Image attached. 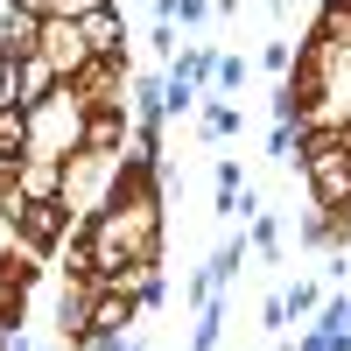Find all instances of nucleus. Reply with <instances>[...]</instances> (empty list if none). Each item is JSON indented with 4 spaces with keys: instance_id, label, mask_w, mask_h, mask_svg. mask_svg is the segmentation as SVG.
Listing matches in <instances>:
<instances>
[{
    "instance_id": "1",
    "label": "nucleus",
    "mask_w": 351,
    "mask_h": 351,
    "mask_svg": "<svg viewBox=\"0 0 351 351\" xmlns=\"http://www.w3.org/2000/svg\"><path fill=\"white\" fill-rule=\"evenodd\" d=\"M84 120H92V106H84L71 84H56V92L28 112V148H49V155H77L84 148Z\"/></svg>"
},
{
    "instance_id": "15",
    "label": "nucleus",
    "mask_w": 351,
    "mask_h": 351,
    "mask_svg": "<svg viewBox=\"0 0 351 351\" xmlns=\"http://www.w3.org/2000/svg\"><path fill=\"white\" fill-rule=\"evenodd\" d=\"M253 253L281 260V225H274V218H253Z\"/></svg>"
},
{
    "instance_id": "14",
    "label": "nucleus",
    "mask_w": 351,
    "mask_h": 351,
    "mask_svg": "<svg viewBox=\"0 0 351 351\" xmlns=\"http://www.w3.org/2000/svg\"><path fill=\"white\" fill-rule=\"evenodd\" d=\"M239 190H246L239 162H218V211H232V204H239Z\"/></svg>"
},
{
    "instance_id": "4",
    "label": "nucleus",
    "mask_w": 351,
    "mask_h": 351,
    "mask_svg": "<svg viewBox=\"0 0 351 351\" xmlns=\"http://www.w3.org/2000/svg\"><path fill=\"white\" fill-rule=\"evenodd\" d=\"M134 324H141V295L99 281V295H92V337H127Z\"/></svg>"
},
{
    "instance_id": "9",
    "label": "nucleus",
    "mask_w": 351,
    "mask_h": 351,
    "mask_svg": "<svg viewBox=\"0 0 351 351\" xmlns=\"http://www.w3.org/2000/svg\"><path fill=\"white\" fill-rule=\"evenodd\" d=\"M77 28H84V43H92V56H127V21H120L112 0H106V8H92Z\"/></svg>"
},
{
    "instance_id": "24",
    "label": "nucleus",
    "mask_w": 351,
    "mask_h": 351,
    "mask_svg": "<svg viewBox=\"0 0 351 351\" xmlns=\"http://www.w3.org/2000/svg\"><path fill=\"white\" fill-rule=\"evenodd\" d=\"M14 351H43V344H21V337H14Z\"/></svg>"
},
{
    "instance_id": "5",
    "label": "nucleus",
    "mask_w": 351,
    "mask_h": 351,
    "mask_svg": "<svg viewBox=\"0 0 351 351\" xmlns=\"http://www.w3.org/2000/svg\"><path fill=\"white\" fill-rule=\"evenodd\" d=\"M127 141H134V127H127V106H92V120H84V155L120 162V155H127Z\"/></svg>"
},
{
    "instance_id": "11",
    "label": "nucleus",
    "mask_w": 351,
    "mask_h": 351,
    "mask_svg": "<svg viewBox=\"0 0 351 351\" xmlns=\"http://www.w3.org/2000/svg\"><path fill=\"white\" fill-rule=\"evenodd\" d=\"M176 71H183L190 84H211V71H218V56L204 49V43H183V64H176Z\"/></svg>"
},
{
    "instance_id": "13",
    "label": "nucleus",
    "mask_w": 351,
    "mask_h": 351,
    "mask_svg": "<svg viewBox=\"0 0 351 351\" xmlns=\"http://www.w3.org/2000/svg\"><path fill=\"white\" fill-rule=\"evenodd\" d=\"M281 302H288V316H309V309H324V288H316V281H295Z\"/></svg>"
},
{
    "instance_id": "22",
    "label": "nucleus",
    "mask_w": 351,
    "mask_h": 351,
    "mask_svg": "<svg viewBox=\"0 0 351 351\" xmlns=\"http://www.w3.org/2000/svg\"><path fill=\"white\" fill-rule=\"evenodd\" d=\"M211 14H239V0H211Z\"/></svg>"
},
{
    "instance_id": "7",
    "label": "nucleus",
    "mask_w": 351,
    "mask_h": 351,
    "mask_svg": "<svg viewBox=\"0 0 351 351\" xmlns=\"http://www.w3.org/2000/svg\"><path fill=\"white\" fill-rule=\"evenodd\" d=\"M56 84H64V77H56V64H49L43 49H36V56H21V64H14V106H21V112H36V106L56 92Z\"/></svg>"
},
{
    "instance_id": "23",
    "label": "nucleus",
    "mask_w": 351,
    "mask_h": 351,
    "mask_svg": "<svg viewBox=\"0 0 351 351\" xmlns=\"http://www.w3.org/2000/svg\"><path fill=\"white\" fill-rule=\"evenodd\" d=\"M330 351H351V337H330Z\"/></svg>"
},
{
    "instance_id": "12",
    "label": "nucleus",
    "mask_w": 351,
    "mask_h": 351,
    "mask_svg": "<svg viewBox=\"0 0 351 351\" xmlns=\"http://www.w3.org/2000/svg\"><path fill=\"white\" fill-rule=\"evenodd\" d=\"M246 84V56H218V71H211V92H239Z\"/></svg>"
},
{
    "instance_id": "16",
    "label": "nucleus",
    "mask_w": 351,
    "mask_h": 351,
    "mask_svg": "<svg viewBox=\"0 0 351 351\" xmlns=\"http://www.w3.org/2000/svg\"><path fill=\"white\" fill-rule=\"evenodd\" d=\"M92 8H106V0H49V14H71V21H84Z\"/></svg>"
},
{
    "instance_id": "20",
    "label": "nucleus",
    "mask_w": 351,
    "mask_h": 351,
    "mask_svg": "<svg viewBox=\"0 0 351 351\" xmlns=\"http://www.w3.org/2000/svg\"><path fill=\"white\" fill-rule=\"evenodd\" d=\"M99 351H141L134 337H99Z\"/></svg>"
},
{
    "instance_id": "10",
    "label": "nucleus",
    "mask_w": 351,
    "mask_h": 351,
    "mask_svg": "<svg viewBox=\"0 0 351 351\" xmlns=\"http://www.w3.org/2000/svg\"><path fill=\"white\" fill-rule=\"evenodd\" d=\"M239 127H246V112L232 106V99H218V106H204V134H211V141H232Z\"/></svg>"
},
{
    "instance_id": "17",
    "label": "nucleus",
    "mask_w": 351,
    "mask_h": 351,
    "mask_svg": "<svg viewBox=\"0 0 351 351\" xmlns=\"http://www.w3.org/2000/svg\"><path fill=\"white\" fill-rule=\"evenodd\" d=\"M0 106H14V56L0 49Z\"/></svg>"
},
{
    "instance_id": "21",
    "label": "nucleus",
    "mask_w": 351,
    "mask_h": 351,
    "mask_svg": "<svg viewBox=\"0 0 351 351\" xmlns=\"http://www.w3.org/2000/svg\"><path fill=\"white\" fill-rule=\"evenodd\" d=\"M14 8H28V14H49V0H14Z\"/></svg>"
},
{
    "instance_id": "3",
    "label": "nucleus",
    "mask_w": 351,
    "mask_h": 351,
    "mask_svg": "<svg viewBox=\"0 0 351 351\" xmlns=\"http://www.w3.org/2000/svg\"><path fill=\"white\" fill-rule=\"evenodd\" d=\"M71 92L84 106H127V56H92V64L71 77Z\"/></svg>"
},
{
    "instance_id": "18",
    "label": "nucleus",
    "mask_w": 351,
    "mask_h": 351,
    "mask_svg": "<svg viewBox=\"0 0 351 351\" xmlns=\"http://www.w3.org/2000/svg\"><path fill=\"white\" fill-rule=\"evenodd\" d=\"M260 64H267V71H281V77H288V43H267V49H260Z\"/></svg>"
},
{
    "instance_id": "19",
    "label": "nucleus",
    "mask_w": 351,
    "mask_h": 351,
    "mask_svg": "<svg viewBox=\"0 0 351 351\" xmlns=\"http://www.w3.org/2000/svg\"><path fill=\"white\" fill-rule=\"evenodd\" d=\"M260 324H267V330H281V324H288V302H281V295H267V309H260Z\"/></svg>"
},
{
    "instance_id": "2",
    "label": "nucleus",
    "mask_w": 351,
    "mask_h": 351,
    "mask_svg": "<svg viewBox=\"0 0 351 351\" xmlns=\"http://www.w3.org/2000/svg\"><path fill=\"white\" fill-rule=\"evenodd\" d=\"M43 56L56 64V77H77L84 64H92V43H84V28L71 21V14H43Z\"/></svg>"
},
{
    "instance_id": "25",
    "label": "nucleus",
    "mask_w": 351,
    "mask_h": 351,
    "mask_svg": "<svg viewBox=\"0 0 351 351\" xmlns=\"http://www.w3.org/2000/svg\"><path fill=\"white\" fill-rule=\"evenodd\" d=\"M330 8H344V14H351V0H330Z\"/></svg>"
},
{
    "instance_id": "6",
    "label": "nucleus",
    "mask_w": 351,
    "mask_h": 351,
    "mask_svg": "<svg viewBox=\"0 0 351 351\" xmlns=\"http://www.w3.org/2000/svg\"><path fill=\"white\" fill-rule=\"evenodd\" d=\"M0 49L14 56H36L43 49V14H28V8H14V0H0Z\"/></svg>"
},
{
    "instance_id": "8",
    "label": "nucleus",
    "mask_w": 351,
    "mask_h": 351,
    "mask_svg": "<svg viewBox=\"0 0 351 351\" xmlns=\"http://www.w3.org/2000/svg\"><path fill=\"white\" fill-rule=\"evenodd\" d=\"M21 197H64V155L28 148L21 155Z\"/></svg>"
}]
</instances>
